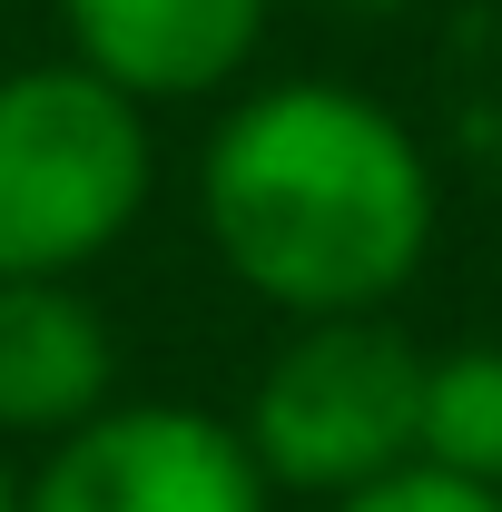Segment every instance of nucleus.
Here are the masks:
<instances>
[{"instance_id": "obj_1", "label": "nucleus", "mask_w": 502, "mask_h": 512, "mask_svg": "<svg viewBox=\"0 0 502 512\" xmlns=\"http://www.w3.org/2000/svg\"><path fill=\"white\" fill-rule=\"evenodd\" d=\"M197 227L286 325L384 316L434 256V158L345 79H276L197 148Z\"/></svg>"}, {"instance_id": "obj_6", "label": "nucleus", "mask_w": 502, "mask_h": 512, "mask_svg": "<svg viewBox=\"0 0 502 512\" xmlns=\"http://www.w3.org/2000/svg\"><path fill=\"white\" fill-rule=\"evenodd\" d=\"M119 404V335L79 276H0V434L69 444Z\"/></svg>"}, {"instance_id": "obj_3", "label": "nucleus", "mask_w": 502, "mask_h": 512, "mask_svg": "<svg viewBox=\"0 0 502 512\" xmlns=\"http://www.w3.org/2000/svg\"><path fill=\"white\" fill-rule=\"evenodd\" d=\"M424 345L394 316H315L296 325L247 394V453L276 493H365L424 453Z\"/></svg>"}, {"instance_id": "obj_8", "label": "nucleus", "mask_w": 502, "mask_h": 512, "mask_svg": "<svg viewBox=\"0 0 502 512\" xmlns=\"http://www.w3.org/2000/svg\"><path fill=\"white\" fill-rule=\"evenodd\" d=\"M335 512H502L493 483H463V473H434V463H404L365 493H345Z\"/></svg>"}, {"instance_id": "obj_9", "label": "nucleus", "mask_w": 502, "mask_h": 512, "mask_svg": "<svg viewBox=\"0 0 502 512\" xmlns=\"http://www.w3.org/2000/svg\"><path fill=\"white\" fill-rule=\"evenodd\" d=\"M20 503H30V483H20V473L0 463V512H20Z\"/></svg>"}, {"instance_id": "obj_2", "label": "nucleus", "mask_w": 502, "mask_h": 512, "mask_svg": "<svg viewBox=\"0 0 502 512\" xmlns=\"http://www.w3.org/2000/svg\"><path fill=\"white\" fill-rule=\"evenodd\" d=\"M158 188L148 109L79 60L0 79V276H79Z\"/></svg>"}, {"instance_id": "obj_7", "label": "nucleus", "mask_w": 502, "mask_h": 512, "mask_svg": "<svg viewBox=\"0 0 502 512\" xmlns=\"http://www.w3.org/2000/svg\"><path fill=\"white\" fill-rule=\"evenodd\" d=\"M414 463L502 493V345H453L424 365V453Z\"/></svg>"}, {"instance_id": "obj_5", "label": "nucleus", "mask_w": 502, "mask_h": 512, "mask_svg": "<svg viewBox=\"0 0 502 512\" xmlns=\"http://www.w3.org/2000/svg\"><path fill=\"white\" fill-rule=\"evenodd\" d=\"M276 0H60L69 60L128 89L138 109L158 99H207L256 60Z\"/></svg>"}, {"instance_id": "obj_4", "label": "nucleus", "mask_w": 502, "mask_h": 512, "mask_svg": "<svg viewBox=\"0 0 502 512\" xmlns=\"http://www.w3.org/2000/svg\"><path fill=\"white\" fill-rule=\"evenodd\" d=\"M20 512H276L237 424L197 404H109L30 473Z\"/></svg>"}]
</instances>
